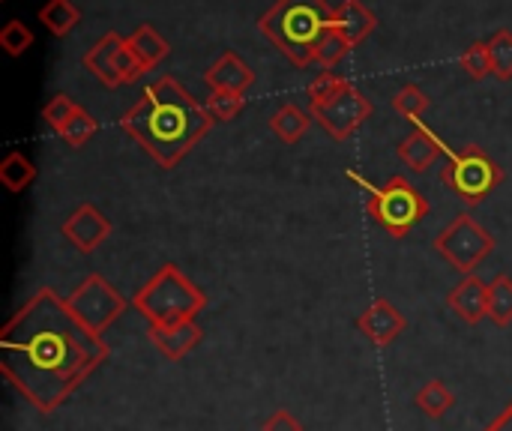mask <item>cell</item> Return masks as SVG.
<instances>
[{
    "instance_id": "6da1fadb",
    "label": "cell",
    "mask_w": 512,
    "mask_h": 431,
    "mask_svg": "<svg viewBox=\"0 0 512 431\" xmlns=\"http://www.w3.org/2000/svg\"><path fill=\"white\" fill-rule=\"evenodd\" d=\"M54 288H39L0 333V375L39 414H54L108 360Z\"/></svg>"
},
{
    "instance_id": "7a4b0ae2",
    "label": "cell",
    "mask_w": 512,
    "mask_h": 431,
    "mask_svg": "<svg viewBox=\"0 0 512 431\" xmlns=\"http://www.w3.org/2000/svg\"><path fill=\"white\" fill-rule=\"evenodd\" d=\"M213 123L204 102H198L174 75L147 84L144 96L120 117V129L165 171L177 168Z\"/></svg>"
},
{
    "instance_id": "3957f363",
    "label": "cell",
    "mask_w": 512,
    "mask_h": 431,
    "mask_svg": "<svg viewBox=\"0 0 512 431\" xmlns=\"http://www.w3.org/2000/svg\"><path fill=\"white\" fill-rule=\"evenodd\" d=\"M333 6L327 0H276L261 18L258 30L297 66L315 63V51L327 27L333 24Z\"/></svg>"
},
{
    "instance_id": "277c9868",
    "label": "cell",
    "mask_w": 512,
    "mask_h": 431,
    "mask_svg": "<svg viewBox=\"0 0 512 431\" xmlns=\"http://www.w3.org/2000/svg\"><path fill=\"white\" fill-rule=\"evenodd\" d=\"M204 306L207 294L177 264H162L132 297V309L147 321V327L195 321Z\"/></svg>"
},
{
    "instance_id": "5b68a950",
    "label": "cell",
    "mask_w": 512,
    "mask_h": 431,
    "mask_svg": "<svg viewBox=\"0 0 512 431\" xmlns=\"http://www.w3.org/2000/svg\"><path fill=\"white\" fill-rule=\"evenodd\" d=\"M351 180H360L357 174H351ZM369 189V201H366V213L372 216V222L378 228H384L390 237L402 240L408 237L426 216H429V201L426 195L408 183L402 174L390 177L384 186H369L366 180H360Z\"/></svg>"
},
{
    "instance_id": "8992f818",
    "label": "cell",
    "mask_w": 512,
    "mask_h": 431,
    "mask_svg": "<svg viewBox=\"0 0 512 431\" xmlns=\"http://www.w3.org/2000/svg\"><path fill=\"white\" fill-rule=\"evenodd\" d=\"M441 180L459 201L474 207V204L486 201L504 183V168L483 147L471 144L459 153H450V159L441 171Z\"/></svg>"
},
{
    "instance_id": "52a82bcc",
    "label": "cell",
    "mask_w": 512,
    "mask_h": 431,
    "mask_svg": "<svg viewBox=\"0 0 512 431\" xmlns=\"http://www.w3.org/2000/svg\"><path fill=\"white\" fill-rule=\"evenodd\" d=\"M495 237L486 231L474 216L462 213L456 216L438 237H435V252L462 276H474L477 267L492 255Z\"/></svg>"
},
{
    "instance_id": "ba28073f",
    "label": "cell",
    "mask_w": 512,
    "mask_h": 431,
    "mask_svg": "<svg viewBox=\"0 0 512 431\" xmlns=\"http://www.w3.org/2000/svg\"><path fill=\"white\" fill-rule=\"evenodd\" d=\"M69 312L81 321V327L93 336H105V330L126 312L123 294L99 273H90L69 297H66Z\"/></svg>"
},
{
    "instance_id": "9c48e42d",
    "label": "cell",
    "mask_w": 512,
    "mask_h": 431,
    "mask_svg": "<svg viewBox=\"0 0 512 431\" xmlns=\"http://www.w3.org/2000/svg\"><path fill=\"white\" fill-rule=\"evenodd\" d=\"M84 69L99 81L105 84L108 90H117V87H126V84H135L147 69L141 66V60L132 54L126 36L108 30L105 36H99L81 57Z\"/></svg>"
},
{
    "instance_id": "30bf717a",
    "label": "cell",
    "mask_w": 512,
    "mask_h": 431,
    "mask_svg": "<svg viewBox=\"0 0 512 431\" xmlns=\"http://www.w3.org/2000/svg\"><path fill=\"white\" fill-rule=\"evenodd\" d=\"M309 114L327 129V135H333L336 141H348L372 117V102L348 81L333 99L321 105H309Z\"/></svg>"
},
{
    "instance_id": "8fae6325",
    "label": "cell",
    "mask_w": 512,
    "mask_h": 431,
    "mask_svg": "<svg viewBox=\"0 0 512 431\" xmlns=\"http://www.w3.org/2000/svg\"><path fill=\"white\" fill-rule=\"evenodd\" d=\"M60 234H63V240H69L81 255H90V252H96V249L108 240L111 222H108V216H105L96 204L84 201V204H78V207L63 219Z\"/></svg>"
},
{
    "instance_id": "7c38bea8",
    "label": "cell",
    "mask_w": 512,
    "mask_h": 431,
    "mask_svg": "<svg viewBox=\"0 0 512 431\" xmlns=\"http://www.w3.org/2000/svg\"><path fill=\"white\" fill-rule=\"evenodd\" d=\"M408 321L405 315L390 303V300H375L366 312H360L357 318V330L378 348L393 345L402 333H405Z\"/></svg>"
},
{
    "instance_id": "4fadbf2b",
    "label": "cell",
    "mask_w": 512,
    "mask_h": 431,
    "mask_svg": "<svg viewBox=\"0 0 512 431\" xmlns=\"http://www.w3.org/2000/svg\"><path fill=\"white\" fill-rule=\"evenodd\" d=\"M147 336H150L153 348L162 357H168L171 363H180L186 354H192L204 342V330L195 321H183V324H171V327H147Z\"/></svg>"
},
{
    "instance_id": "5bb4252c",
    "label": "cell",
    "mask_w": 512,
    "mask_h": 431,
    "mask_svg": "<svg viewBox=\"0 0 512 431\" xmlns=\"http://www.w3.org/2000/svg\"><path fill=\"white\" fill-rule=\"evenodd\" d=\"M396 153H399L402 165H408L414 174H423V171H429V168L447 153V147H444V141H441L435 132H429V129L420 123L414 132H408V135L399 141Z\"/></svg>"
},
{
    "instance_id": "9a60e30c",
    "label": "cell",
    "mask_w": 512,
    "mask_h": 431,
    "mask_svg": "<svg viewBox=\"0 0 512 431\" xmlns=\"http://www.w3.org/2000/svg\"><path fill=\"white\" fill-rule=\"evenodd\" d=\"M447 306L450 312H456V318H462L465 324H480L483 318H489V285L474 273L465 276L450 294H447Z\"/></svg>"
},
{
    "instance_id": "2e32d148",
    "label": "cell",
    "mask_w": 512,
    "mask_h": 431,
    "mask_svg": "<svg viewBox=\"0 0 512 431\" xmlns=\"http://www.w3.org/2000/svg\"><path fill=\"white\" fill-rule=\"evenodd\" d=\"M204 84L210 90H225V93H246L252 84H255V72L252 66L234 54V51H225L207 72H204Z\"/></svg>"
},
{
    "instance_id": "e0dca14e",
    "label": "cell",
    "mask_w": 512,
    "mask_h": 431,
    "mask_svg": "<svg viewBox=\"0 0 512 431\" xmlns=\"http://www.w3.org/2000/svg\"><path fill=\"white\" fill-rule=\"evenodd\" d=\"M333 24L336 30L348 39L351 48H357L360 42H366L378 24V18L369 12V6H363L360 0H342L333 12Z\"/></svg>"
},
{
    "instance_id": "ac0fdd59",
    "label": "cell",
    "mask_w": 512,
    "mask_h": 431,
    "mask_svg": "<svg viewBox=\"0 0 512 431\" xmlns=\"http://www.w3.org/2000/svg\"><path fill=\"white\" fill-rule=\"evenodd\" d=\"M126 42H129L132 54L141 60V66H144L147 72H150L153 66H159V63L168 57V51H171L168 39H165L153 24H138V27L126 36Z\"/></svg>"
},
{
    "instance_id": "d6986e66",
    "label": "cell",
    "mask_w": 512,
    "mask_h": 431,
    "mask_svg": "<svg viewBox=\"0 0 512 431\" xmlns=\"http://www.w3.org/2000/svg\"><path fill=\"white\" fill-rule=\"evenodd\" d=\"M309 123H312V114H309V111H303V108H300V105H294V102L282 105V108L270 117V129H273V135H276L279 141H285V144H297V141L306 135Z\"/></svg>"
},
{
    "instance_id": "ffe728a7",
    "label": "cell",
    "mask_w": 512,
    "mask_h": 431,
    "mask_svg": "<svg viewBox=\"0 0 512 431\" xmlns=\"http://www.w3.org/2000/svg\"><path fill=\"white\" fill-rule=\"evenodd\" d=\"M36 180V165L21 153V150H9L0 162V186L12 195L24 192L30 183Z\"/></svg>"
},
{
    "instance_id": "44dd1931",
    "label": "cell",
    "mask_w": 512,
    "mask_h": 431,
    "mask_svg": "<svg viewBox=\"0 0 512 431\" xmlns=\"http://www.w3.org/2000/svg\"><path fill=\"white\" fill-rule=\"evenodd\" d=\"M414 405L429 417V420H444L450 414V408L456 405V396L450 393V387L444 381H429L417 390L414 396Z\"/></svg>"
},
{
    "instance_id": "7402d4cb",
    "label": "cell",
    "mask_w": 512,
    "mask_h": 431,
    "mask_svg": "<svg viewBox=\"0 0 512 431\" xmlns=\"http://www.w3.org/2000/svg\"><path fill=\"white\" fill-rule=\"evenodd\" d=\"M39 21L48 27L51 36H66L78 27L81 21V9L72 3V0H48L42 9H39Z\"/></svg>"
},
{
    "instance_id": "603a6c76",
    "label": "cell",
    "mask_w": 512,
    "mask_h": 431,
    "mask_svg": "<svg viewBox=\"0 0 512 431\" xmlns=\"http://www.w3.org/2000/svg\"><path fill=\"white\" fill-rule=\"evenodd\" d=\"M489 318L498 327L512 324V279L504 273L489 282Z\"/></svg>"
},
{
    "instance_id": "cb8c5ba5",
    "label": "cell",
    "mask_w": 512,
    "mask_h": 431,
    "mask_svg": "<svg viewBox=\"0 0 512 431\" xmlns=\"http://www.w3.org/2000/svg\"><path fill=\"white\" fill-rule=\"evenodd\" d=\"M351 54V45H348V39L336 30V24H330L327 27V33L321 36V42H318V51H315V63H321L327 72L336 66V63H342L345 57Z\"/></svg>"
},
{
    "instance_id": "d4e9b609",
    "label": "cell",
    "mask_w": 512,
    "mask_h": 431,
    "mask_svg": "<svg viewBox=\"0 0 512 431\" xmlns=\"http://www.w3.org/2000/svg\"><path fill=\"white\" fill-rule=\"evenodd\" d=\"M459 66H462L474 81H483L486 75H495L492 54H489V42H474V45H468V48L459 54Z\"/></svg>"
},
{
    "instance_id": "484cf974",
    "label": "cell",
    "mask_w": 512,
    "mask_h": 431,
    "mask_svg": "<svg viewBox=\"0 0 512 431\" xmlns=\"http://www.w3.org/2000/svg\"><path fill=\"white\" fill-rule=\"evenodd\" d=\"M243 105H246L243 93H225V90H210V96L204 99V108L210 111V117H213L216 123L234 120V117L243 111Z\"/></svg>"
},
{
    "instance_id": "4316f807",
    "label": "cell",
    "mask_w": 512,
    "mask_h": 431,
    "mask_svg": "<svg viewBox=\"0 0 512 431\" xmlns=\"http://www.w3.org/2000/svg\"><path fill=\"white\" fill-rule=\"evenodd\" d=\"M393 108H396L402 117H408V120H414V123L420 126V117H423L426 108H429V96L423 93L420 84H405V87L393 96Z\"/></svg>"
},
{
    "instance_id": "83f0119b",
    "label": "cell",
    "mask_w": 512,
    "mask_h": 431,
    "mask_svg": "<svg viewBox=\"0 0 512 431\" xmlns=\"http://www.w3.org/2000/svg\"><path fill=\"white\" fill-rule=\"evenodd\" d=\"M96 132H99V123H96L84 108H78V111L72 114V120L60 126V132H57V135H60L69 147H84Z\"/></svg>"
},
{
    "instance_id": "f1b7e54d",
    "label": "cell",
    "mask_w": 512,
    "mask_h": 431,
    "mask_svg": "<svg viewBox=\"0 0 512 431\" xmlns=\"http://www.w3.org/2000/svg\"><path fill=\"white\" fill-rule=\"evenodd\" d=\"M30 45H33V30L21 18H12V21L3 24V30H0V48L9 57H21Z\"/></svg>"
},
{
    "instance_id": "f546056e",
    "label": "cell",
    "mask_w": 512,
    "mask_h": 431,
    "mask_svg": "<svg viewBox=\"0 0 512 431\" xmlns=\"http://www.w3.org/2000/svg\"><path fill=\"white\" fill-rule=\"evenodd\" d=\"M78 108H81V105H78L72 96L57 93V96H51V99H48V105L42 108V123L57 135V132H60V126H63V123H69V120H72V114H75Z\"/></svg>"
},
{
    "instance_id": "4dcf8cb0",
    "label": "cell",
    "mask_w": 512,
    "mask_h": 431,
    "mask_svg": "<svg viewBox=\"0 0 512 431\" xmlns=\"http://www.w3.org/2000/svg\"><path fill=\"white\" fill-rule=\"evenodd\" d=\"M489 54H492L495 75H498L501 81H510L512 78V33L510 30H498V33L489 39Z\"/></svg>"
},
{
    "instance_id": "1f68e13d",
    "label": "cell",
    "mask_w": 512,
    "mask_h": 431,
    "mask_svg": "<svg viewBox=\"0 0 512 431\" xmlns=\"http://www.w3.org/2000/svg\"><path fill=\"white\" fill-rule=\"evenodd\" d=\"M348 81L336 72H321L312 84H309V105H321L327 99H333Z\"/></svg>"
},
{
    "instance_id": "d6a6232c",
    "label": "cell",
    "mask_w": 512,
    "mask_h": 431,
    "mask_svg": "<svg viewBox=\"0 0 512 431\" xmlns=\"http://www.w3.org/2000/svg\"><path fill=\"white\" fill-rule=\"evenodd\" d=\"M261 431H303V423L294 414H288V411H273L261 423Z\"/></svg>"
},
{
    "instance_id": "836d02e7",
    "label": "cell",
    "mask_w": 512,
    "mask_h": 431,
    "mask_svg": "<svg viewBox=\"0 0 512 431\" xmlns=\"http://www.w3.org/2000/svg\"><path fill=\"white\" fill-rule=\"evenodd\" d=\"M486 431H512V402L504 408V414H498V417L486 426Z\"/></svg>"
}]
</instances>
